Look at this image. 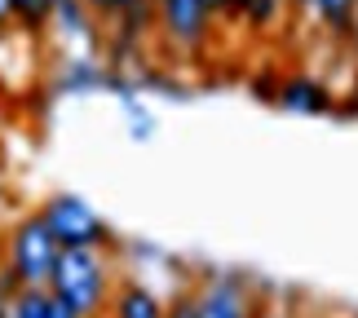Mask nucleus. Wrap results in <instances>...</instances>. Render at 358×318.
Instances as JSON below:
<instances>
[{"label": "nucleus", "instance_id": "1", "mask_svg": "<svg viewBox=\"0 0 358 318\" xmlns=\"http://www.w3.org/2000/svg\"><path fill=\"white\" fill-rule=\"evenodd\" d=\"M115 270L106 247H62L58 266H53L49 292L71 305L80 318H106L111 310V292H115Z\"/></svg>", "mask_w": 358, "mask_h": 318}, {"label": "nucleus", "instance_id": "2", "mask_svg": "<svg viewBox=\"0 0 358 318\" xmlns=\"http://www.w3.org/2000/svg\"><path fill=\"white\" fill-rule=\"evenodd\" d=\"M58 239L45 226L40 212H22L0 234V266H5L22 287H49L53 266H58Z\"/></svg>", "mask_w": 358, "mask_h": 318}, {"label": "nucleus", "instance_id": "3", "mask_svg": "<svg viewBox=\"0 0 358 318\" xmlns=\"http://www.w3.org/2000/svg\"><path fill=\"white\" fill-rule=\"evenodd\" d=\"M36 212L45 217V226L53 230L58 247H106V252L120 247L115 230L106 226L80 195H49Z\"/></svg>", "mask_w": 358, "mask_h": 318}, {"label": "nucleus", "instance_id": "4", "mask_svg": "<svg viewBox=\"0 0 358 318\" xmlns=\"http://www.w3.org/2000/svg\"><path fill=\"white\" fill-rule=\"evenodd\" d=\"M155 31L173 49L195 53L217 31V13L208 0H155Z\"/></svg>", "mask_w": 358, "mask_h": 318}, {"label": "nucleus", "instance_id": "5", "mask_svg": "<svg viewBox=\"0 0 358 318\" xmlns=\"http://www.w3.org/2000/svg\"><path fill=\"white\" fill-rule=\"evenodd\" d=\"M199 310H203V318H261L257 296L248 292V279L243 274H230V270L203 274Z\"/></svg>", "mask_w": 358, "mask_h": 318}, {"label": "nucleus", "instance_id": "6", "mask_svg": "<svg viewBox=\"0 0 358 318\" xmlns=\"http://www.w3.org/2000/svg\"><path fill=\"white\" fill-rule=\"evenodd\" d=\"M274 102H279L283 110H292V115H327V110H336L332 89H327L319 75H287V80H279Z\"/></svg>", "mask_w": 358, "mask_h": 318}, {"label": "nucleus", "instance_id": "7", "mask_svg": "<svg viewBox=\"0 0 358 318\" xmlns=\"http://www.w3.org/2000/svg\"><path fill=\"white\" fill-rule=\"evenodd\" d=\"M106 318H164V296L155 287L137 283V279H120L115 292H111Z\"/></svg>", "mask_w": 358, "mask_h": 318}, {"label": "nucleus", "instance_id": "8", "mask_svg": "<svg viewBox=\"0 0 358 318\" xmlns=\"http://www.w3.org/2000/svg\"><path fill=\"white\" fill-rule=\"evenodd\" d=\"M287 13H292L287 0H235V22H243V31L252 36H274Z\"/></svg>", "mask_w": 358, "mask_h": 318}, {"label": "nucleus", "instance_id": "9", "mask_svg": "<svg viewBox=\"0 0 358 318\" xmlns=\"http://www.w3.org/2000/svg\"><path fill=\"white\" fill-rule=\"evenodd\" d=\"M310 13H314V22H319L332 40H345V45H350L354 18H358V0H310Z\"/></svg>", "mask_w": 358, "mask_h": 318}, {"label": "nucleus", "instance_id": "10", "mask_svg": "<svg viewBox=\"0 0 358 318\" xmlns=\"http://www.w3.org/2000/svg\"><path fill=\"white\" fill-rule=\"evenodd\" d=\"M49 310H53L49 287H18L5 305V318H49Z\"/></svg>", "mask_w": 358, "mask_h": 318}, {"label": "nucleus", "instance_id": "11", "mask_svg": "<svg viewBox=\"0 0 358 318\" xmlns=\"http://www.w3.org/2000/svg\"><path fill=\"white\" fill-rule=\"evenodd\" d=\"M13 5V27L27 36H45L53 18V0H9Z\"/></svg>", "mask_w": 358, "mask_h": 318}, {"label": "nucleus", "instance_id": "12", "mask_svg": "<svg viewBox=\"0 0 358 318\" xmlns=\"http://www.w3.org/2000/svg\"><path fill=\"white\" fill-rule=\"evenodd\" d=\"M164 318H203V310H199V283L177 287V292L164 301Z\"/></svg>", "mask_w": 358, "mask_h": 318}, {"label": "nucleus", "instance_id": "13", "mask_svg": "<svg viewBox=\"0 0 358 318\" xmlns=\"http://www.w3.org/2000/svg\"><path fill=\"white\" fill-rule=\"evenodd\" d=\"M137 0H102V22H115L124 9H133Z\"/></svg>", "mask_w": 358, "mask_h": 318}, {"label": "nucleus", "instance_id": "14", "mask_svg": "<svg viewBox=\"0 0 358 318\" xmlns=\"http://www.w3.org/2000/svg\"><path fill=\"white\" fill-rule=\"evenodd\" d=\"M208 5L217 13V22H230V18H235V0H208Z\"/></svg>", "mask_w": 358, "mask_h": 318}, {"label": "nucleus", "instance_id": "15", "mask_svg": "<svg viewBox=\"0 0 358 318\" xmlns=\"http://www.w3.org/2000/svg\"><path fill=\"white\" fill-rule=\"evenodd\" d=\"M133 106V102H129ZM133 137H150V115H142V110L133 106Z\"/></svg>", "mask_w": 358, "mask_h": 318}, {"label": "nucleus", "instance_id": "16", "mask_svg": "<svg viewBox=\"0 0 358 318\" xmlns=\"http://www.w3.org/2000/svg\"><path fill=\"white\" fill-rule=\"evenodd\" d=\"M49 318H80V314H76L71 305H62L58 296H53V310H49Z\"/></svg>", "mask_w": 358, "mask_h": 318}, {"label": "nucleus", "instance_id": "17", "mask_svg": "<svg viewBox=\"0 0 358 318\" xmlns=\"http://www.w3.org/2000/svg\"><path fill=\"white\" fill-rule=\"evenodd\" d=\"M5 27H13V5H9V0H0V31H5Z\"/></svg>", "mask_w": 358, "mask_h": 318}, {"label": "nucleus", "instance_id": "18", "mask_svg": "<svg viewBox=\"0 0 358 318\" xmlns=\"http://www.w3.org/2000/svg\"><path fill=\"white\" fill-rule=\"evenodd\" d=\"M5 305H9V287H5V279H0V318H5Z\"/></svg>", "mask_w": 358, "mask_h": 318}, {"label": "nucleus", "instance_id": "19", "mask_svg": "<svg viewBox=\"0 0 358 318\" xmlns=\"http://www.w3.org/2000/svg\"><path fill=\"white\" fill-rule=\"evenodd\" d=\"M287 5H292V13H306V9H310V0H287Z\"/></svg>", "mask_w": 358, "mask_h": 318}, {"label": "nucleus", "instance_id": "20", "mask_svg": "<svg viewBox=\"0 0 358 318\" xmlns=\"http://www.w3.org/2000/svg\"><path fill=\"white\" fill-rule=\"evenodd\" d=\"M85 5H89L93 13H98V22H102V0H85Z\"/></svg>", "mask_w": 358, "mask_h": 318}, {"label": "nucleus", "instance_id": "21", "mask_svg": "<svg viewBox=\"0 0 358 318\" xmlns=\"http://www.w3.org/2000/svg\"><path fill=\"white\" fill-rule=\"evenodd\" d=\"M345 110H358V93H354V98H350V102H345Z\"/></svg>", "mask_w": 358, "mask_h": 318}]
</instances>
